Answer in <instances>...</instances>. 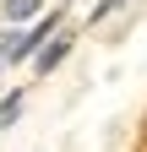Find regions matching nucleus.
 Returning <instances> with one entry per match:
<instances>
[{"label": "nucleus", "mask_w": 147, "mask_h": 152, "mask_svg": "<svg viewBox=\"0 0 147 152\" xmlns=\"http://www.w3.org/2000/svg\"><path fill=\"white\" fill-rule=\"evenodd\" d=\"M60 27H65V11H44L38 22H27V27H6L0 33V65H33V54Z\"/></svg>", "instance_id": "obj_1"}, {"label": "nucleus", "mask_w": 147, "mask_h": 152, "mask_svg": "<svg viewBox=\"0 0 147 152\" xmlns=\"http://www.w3.org/2000/svg\"><path fill=\"white\" fill-rule=\"evenodd\" d=\"M71 44H76V27H60V33H54V38H49V44H44L38 54H33V71H38V76H54V71L65 65Z\"/></svg>", "instance_id": "obj_2"}, {"label": "nucleus", "mask_w": 147, "mask_h": 152, "mask_svg": "<svg viewBox=\"0 0 147 152\" xmlns=\"http://www.w3.org/2000/svg\"><path fill=\"white\" fill-rule=\"evenodd\" d=\"M44 16V0H0V22L6 27H27Z\"/></svg>", "instance_id": "obj_3"}, {"label": "nucleus", "mask_w": 147, "mask_h": 152, "mask_svg": "<svg viewBox=\"0 0 147 152\" xmlns=\"http://www.w3.org/2000/svg\"><path fill=\"white\" fill-rule=\"evenodd\" d=\"M22 109H27V92H22V87H11L6 98H0V130H11L16 120H22Z\"/></svg>", "instance_id": "obj_4"}, {"label": "nucleus", "mask_w": 147, "mask_h": 152, "mask_svg": "<svg viewBox=\"0 0 147 152\" xmlns=\"http://www.w3.org/2000/svg\"><path fill=\"white\" fill-rule=\"evenodd\" d=\"M125 6H131V0H93V11H87V22H93V27H104L109 16H120Z\"/></svg>", "instance_id": "obj_5"}, {"label": "nucleus", "mask_w": 147, "mask_h": 152, "mask_svg": "<svg viewBox=\"0 0 147 152\" xmlns=\"http://www.w3.org/2000/svg\"><path fill=\"white\" fill-rule=\"evenodd\" d=\"M142 152H147V114H142Z\"/></svg>", "instance_id": "obj_6"}]
</instances>
